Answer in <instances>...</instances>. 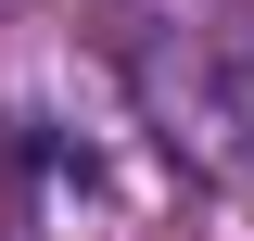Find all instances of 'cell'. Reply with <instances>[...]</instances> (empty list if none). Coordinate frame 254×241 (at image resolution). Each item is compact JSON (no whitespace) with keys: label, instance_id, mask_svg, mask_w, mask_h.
Returning a JSON list of instances; mask_svg holds the SVG:
<instances>
[{"label":"cell","instance_id":"6da1fadb","mask_svg":"<svg viewBox=\"0 0 254 241\" xmlns=\"http://www.w3.org/2000/svg\"><path fill=\"white\" fill-rule=\"evenodd\" d=\"M140 76V115L178 152L190 178H254V0H216V13H178L127 51Z\"/></svg>","mask_w":254,"mask_h":241}]
</instances>
